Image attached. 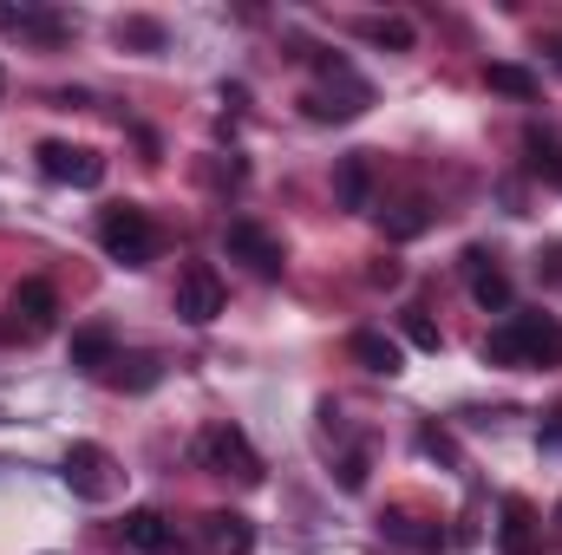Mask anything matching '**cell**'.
<instances>
[{
    "label": "cell",
    "instance_id": "1",
    "mask_svg": "<svg viewBox=\"0 0 562 555\" xmlns=\"http://www.w3.org/2000/svg\"><path fill=\"white\" fill-rule=\"evenodd\" d=\"M491 366H562V320L557 314H510L484 340Z\"/></svg>",
    "mask_w": 562,
    "mask_h": 555
},
{
    "label": "cell",
    "instance_id": "2",
    "mask_svg": "<svg viewBox=\"0 0 562 555\" xmlns=\"http://www.w3.org/2000/svg\"><path fill=\"white\" fill-rule=\"evenodd\" d=\"M99 242H105L112 262L144 269V262L157 256V223H150V209H138V203H112V209L99 216Z\"/></svg>",
    "mask_w": 562,
    "mask_h": 555
},
{
    "label": "cell",
    "instance_id": "3",
    "mask_svg": "<svg viewBox=\"0 0 562 555\" xmlns=\"http://www.w3.org/2000/svg\"><path fill=\"white\" fill-rule=\"evenodd\" d=\"M196 464L216 471V477H236V484H262V457L243 438V424H203L196 431Z\"/></svg>",
    "mask_w": 562,
    "mask_h": 555
},
{
    "label": "cell",
    "instance_id": "4",
    "mask_svg": "<svg viewBox=\"0 0 562 555\" xmlns=\"http://www.w3.org/2000/svg\"><path fill=\"white\" fill-rule=\"evenodd\" d=\"M112 471H119V464H112V451H105V444H72V451H66V464H59L66 490H72V497H86V503H105V497H112V484H119Z\"/></svg>",
    "mask_w": 562,
    "mask_h": 555
},
{
    "label": "cell",
    "instance_id": "5",
    "mask_svg": "<svg viewBox=\"0 0 562 555\" xmlns=\"http://www.w3.org/2000/svg\"><path fill=\"white\" fill-rule=\"evenodd\" d=\"M33 157H40V170H46L53 183H72V190H99V183H105V157H99V150H79V144L46 138Z\"/></svg>",
    "mask_w": 562,
    "mask_h": 555
},
{
    "label": "cell",
    "instance_id": "6",
    "mask_svg": "<svg viewBox=\"0 0 562 555\" xmlns=\"http://www.w3.org/2000/svg\"><path fill=\"white\" fill-rule=\"evenodd\" d=\"M177 314L190 320V327H210L216 314H223V275L210 269V262H190L183 281H177Z\"/></svg>",
    "mask_w": 562,
    "mask_h": 555
},
{
    "label": "cell",
    "instance_id": "7",
    "mask_svg": "<svg viewBox=\"0 0 562 555\" xmlns=\"http://www.w3.org/2000/svg\"><path fill=\"white\" fill-rule=\"evenodd\" d=\"M223 249H229L236 262H249L256 275H281V242L262 223H249V216H236V223L223 229Z\"/></svg>",
    "mask_w": 562,
    "mask_h": 555
},
{
    "label": "cell",
    "instance_id": "8",
    "mask_svg": "<svg viewBox=\"0 0 562 555\" xmlns=\"http://www.w3.org/2000/svg\"><path fill=\"white\" fill-rule=\"evenodd\" d=\"M464 275H471V301L484 314H510V275L484 256V249H464Z\"/></svg>",
    "mask_w": 562,
    "mask_h": 555
},
{
    "label": "cell",
    "instance_id": "9",
    "mask_svg": "<svg viewBox=\"0 0 562 555\" xmlns=\"http://www.w3.org/2000/svg\"><path fill=\"white\" fill-rule=\"evenodd\" d=\"M203 550L210 555H249L256 550V523L243 510H210L203 517Z\"/></svg>",
    "mask_w": 562,
    "mask_h": 555
},
{
    "label": "cell",
    "instance_id": "10",
    "mask_svg": "<svg viewBox=\"0 0 562 555\" xmlns=\"http://www.w3.org/2000/svg\"><path fill=\"white\" fill-rule=\"evenodd\" d=\"M0 26H7V33H26V39H40V46L72 39V20H66V13H46V7H0Z\"/></svg>",
    "mask_w": 562,
    "mask_h": 555
},
{
    "label": "cell",
    "instance_id": "11",
    "mask_svg": "<svg viewBox=\"0 0 562 555\" xmlns=\"http://www.w3.org/2000/svg\"><path fill=\"white\" fill-rule=\"evenodd\" d=\"M125 543H132L138 555H183L177 530H170L157 510H132V517H125Z\"/></svg>",
    "mask_w": 562,
    "mask_h": 555
},
{
    "label": "cell",
    "instance_id": "12",
    "mask_svg": "<svg viewBox=\"0 0 562 555\" xmlns=\"http://www.w3.org/2000/svg\"><path fill=\"white\" fill-rule=\"evenodd\" d=\"M347 347H353V360H360L367 373H386V380H393V373L406 366V353H400V340H393V333H380V327H360V333H353Z\"/></svg>",
    "mask_w": 562,
    "mask_h": 555
},
{
    "label": "cell",
    "instance_id": "13",
    "mask_svg": "<svg viewBox=\"0 0 562 555\" xmlns=\"http://www.w3.org/2000/svg\"><path fill=\"white\" fill-rule=\"evenodd\" d=\"M13 314H26V333H46V327L59 320L53 281H20V287H13Z\"/></svg>",
    "mask_w": 562,
    "mask_h": 555
},
{
    "label": "cell",
    "instance_id": "14",
    "mask_svg": "<svg viewBox=\"0 0 562 555\" xmlns=\"http://www.w3.org/2000/svg\"><path fill=\"white\" fill-rule=\"evenodd\" d=\"M334 190H340V209H367V203H373V163H367V150L340 157V170H334Z\"/></svg>",
    "mask_w": 562,
    "mask_h": 555
},
{
    "label": "cell",
    "instance_id": "15",
    "mask_svg": "<svg viewBox=\"0 0 562 555\" xmlns=\"http://www.w3.org/2000/svg\"><path fill=\"white\" fill-rule=\"evenodd\" d=\"M72 366H79V373H105V366H119V340H112V327H79V333H72Z\"/></svg>",
    "mask_w": 562,
    "mask_h": 555
},
{
    "label": "cell",
    "instance_id": "16",
    "mask_svg": "<svg viewBox=\"0 0 562 555\" xmlns=\"http://www.w3.org/2000/svg\"><path fill=\"white\" fill-rule=\"evenodd\" d=\"M504 555H530V503L524 497H504V530H497Z\"/></svg>",
    "mask_w": 562,
    "mask_h": 555
},
{
    "label": "cell",
    "instance_id": "17",
    "mask_svg": "<svg viewBox=\"0 0 562 555\" xmlns=\"http://www.w3.org/2000/svg\"><path fill=\"white\" fill-rule=\"evenodd\" d=\"M484 79H491V92H504V99H537V72H524V66H491Z\"/></svg>",
    "mask_w": 562,
    "mask_h": 555
},
{
    "label": "cell",
    "instance_id": "18",
    "mask_svg": "<svg viewBox=\"0 0 562 555\" xmlns=\"http://www.w3.org/2000/svg\"><path fill=\"white\" fill-rule=\"evenodd\" d=\"M419 229H431V209H425V203H400V209L386 216V236H400V242L419 236Z\"/></svg>",
    "mask_w": 562,
    "mask_h": 555
},
{
    "label": "cell",
    "instance_id": "19",
    "mask_svg": "<svg viewBox=\"0 0 562 555\" xmlns=\"http://www.w3.org/2000/svg\"><path fill=\"white\" fill-rule=\"evenodd\" d=\"M386 536L406 543V550H438V543H445V530H413L406 517H386Z\"/></svg>",
    "mask_w": 562,
    "mask_h": 555
},
{
    "label": "cell",
    "instance_id": "20",
    "mask_svg": "<svg viewBox=\"0 0 562 555\" xmlns=\"http://www.w3.org/2000/svg\"><path fill=\"white\" fill-rule=\"evenodd\" d=\"M119 386H132V393H144V386H157V360L150 353H138V360H119V373H112Z\"/></svg>",
    "mask_w": 562,
    "mask_h": 555
},
{
    "label": "cell",
    "instance_id": "21",
    "mask_svg": "<svg viewBox=\"0 0 562 555\" xmlns=\"http://www.w3.org/2000/svg\"><path fill=\"white\" fill-rule=\"evenodd\" d=\"M367 39H380V46H413V20H367Z\"/></svg>",
    "mask_w": 562,
    "mask_h": 555
},
{
    "label": "cell",
    "instance_id": "22",
    "mask_svg": "<svg viewBox=\"0 0 562 555\" xmlns=\"http://www.w3.org/2000/svg\"><path fill=\"white\" fill-rule=\"evenodd\" d=\"M119 39H125V46H144V53H157V46H164V26H157V20H125Z\"/></svg>",
    "mask_w": 562,
    "mask_h": 555
},
{
    "label": "cell",
    "instance_id": "23",
    "mask_svg": "<svg viewBox=\"0 0 562 555\" xmlns=\"http://www.w3.org/2000/svg\"><path fill=\"white\" fill-rule=\"evenodd\" d=\"M406 340H413V347H425V353H438V327L425 320L419 307H406Z\"/></svg>",
    "mask_w": 562,
    "mask_h": 555
},
{
    "label": "cell",
    "instance_id": "24",
    "mask_svg": "<svg viewBox=\"0 0 562 555\" xmlns=\"http://www.w3.org/2000/svg\"><path fill=\"white\" fill-rule=\"evenodd\" d=\"M340 490H367V451H353V457L340 464Z\"/></svg>",
    "mask_w": 562,
    "mask_h": 555
},
{
    "label": "cell",
    "instance_id": "25",
    "mask_svg": "<svg viewBox=\"0 0 562 555\" xmlns=\"http://www.w3.org/2000/svg\"><path fill=\"white\" fill-rule=\"evenodd\" d=\"M557 66H562V46H557Z\"/></svg>",
    "mask_w": 562,
    "mask_h": 555
}]
</instances>
